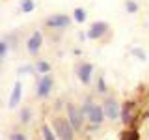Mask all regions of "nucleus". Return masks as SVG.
Wrapping results in <instances>:
<instances>
[{
	"label": "nucleus",
	"instance_id": "1",
	"mask_svg": "<svg viewBox=\"0 0 149 140\" xmlns=\"http://www.w3.org/2000/svg\"><path fill=\"white\" fill-rule=\"evenodd\" d=\"M80 108L84 112V116H86V121L91 125V129H99L101 123H102V120L106 118L102 105H97V103H93L91 99H86Z\"/></svg>",
	"mask_w": 149,
	"mask_h": 140
},
{
	"label": "nucleus",
	"instance_id": "2",
	"mask_svg": "<svg viewBox=\"0 0 149 140\" xmlns=\"http://www.w3.org/2000/svg\"><path fill=\"white\" fill-rule=\"evenodd\" d=\"M52 127L56 131V136H58V140H74V129L73 125L69 123V120L65 118H56Z\"/></svg>",
	"mask_w": 149,
	"mask_h": 140
},
{
	"label": "nucleus",
	"instance_id": "3",
	"mask_svg": "<svg viewBox=\"0 0 149 140\" xmlns=\"http://www.w3.org/2000/svg\"><path fill=\"white\" fill-rule=\"evenodd\" d=\"M54 88V78L50 75H41L39 80L36 82V95L37 99H47V97L52 93Z\"/></svg>",
	"mask_w": 149,
	"mask_h": 140
},
{
	"label": "nucleus",
	"instance_id": "4",
	"mask_svg": "<svg viewBox=\"0 0 149 140\" xmlns=\"http://www.w3.org/2000/svg\"><path fill=\"white\" fill-rule=\"evenodd\" d=\"M67 120H69V123L73 125L74 131H80L84 127L86 116H84L82 108H78V106H74V105H67Z\"/></svg>",
	"mask_w": 149,
	"mask_h": 140
},
{
	"label": "nucleus",
	"instance_id": "5",
	"mask_svg": "<svg viewBox=\"0 0 149 140\" xmlns=\"http://www.w3.org/2000/svg\"><path fill=\"white\" fill-rule=\"evenodd\" d=\"M71 17L65 15V13H56V15H50L49 19L45 21V26L47 28H52V30H60V28H67L71 24Z\"/></svg>",
	"mask_w": 149,
	"mask_h": 140
},
{
	"label": "nucleus",
	"instance_id": "6",
	"mask_svg": "<svg viewBox=\"0 0 149 140\" xmlns=\"http://www.w3.org/2000/svg\"><path fill=\"white\" fill-rule=\"evenodd\" d=\"M102 108H104V116L112 121H116L118 118H121V106L114 97H106L102 103Z\"/></svg>",
	"mask_w": 149,
	"mask_h": 140
},
{
	"label": "nucleus",
	"instance_id": "7",
	"mask_svg": "<svg viewBox=\"0 0 149 140\" xmlns=\"http://www.w3.org/2000/svg\"><path fill=\"white\" fill-rule=\"evenodd\" d=\"M77 77L80 78V82L84 84V86H88L90 82H93V65L91 64H80L77 67Z\"/></svg>",
	"mask_w": 149,
	"mask_h": 140
},
{
	"label": "nucleus",
	"instance_id": "8",
	"mask_svg": "<svg viewBox=\"0 0 149 140\" xmlns=\"http://www.w3.org/2000/svg\"><path fill=\"white\" fill-rule=\"evenodd\" d=\"M106 32H108V24L102 21H95V22H91L90 30H88V37L90 39H101Z\"/></svg>",
	"mask_w": 149,
	"mask_h": 140
},
{
	"label": "nucleus",
	"instance_id": "9",
	"mask_svg": "<svg viewBox=\"0 0 149 140\" xmlns=\"http://www.w3.org/2000/svg\"><path fill=\"white\" fill-rule=\"evenodd\" d=\"M41 45H43V36H41V32H34L26 41V49H28L30 54H37L41 50Z\"/></svg>",
	"mask_w": 149,
	"mask_h": 140
},
{
	"label": "nucleus",
	"instance_id": "10",
	"mask_svg": "<svg viewBox=\"0 0 149 140\" xmlns=\"http://www.w3.org/2000/svg\"><path fill=\"white\" fill-rule=\"evenodd\" d=\"M21 97H22V82L17 80L15 86H13L11 90V95H9V101H8V106L9 108H15V106H19V103H21Z\"/></svg>",
	"mask_w": 149,
	"mask_h": 140
},
{
	"label": "nucleus",
	"instance_id": "11",
	"mask_svg": "<svg viewBox=\"0 0 149 140\" xmlns=\"http://www.w3.org/2000/svg\"><path fill=\"white\" fill-rule=\"evenodd\" d=\"M41 134H43V140H58L54 127H50V125H47V123L41 125Z\"/></svg>",
	"mask_w": 149,
	"mask_h": 140
},
{
	"label": "nucleus",
	"instance_id": "12",
	"mask_svg": "<svg viewBox=\"0 0 149 140\" xmlns=\"http://www.w3.org/2000/svg\"><path fill=\"white\" fill-rule=\"evenodd\" d=\"M130 112H132V103H125L121 106V121L123 123H130Z\"/></svg>",
	"mask_w": 149,
	"mask_h": 140
},
{
	"label": "nucleus",
	"instance_id": "13",
	"mask_svg": "<svg viewBox=\"0 0 149 140\" xmlns=\"http://www.w3.org/2000/svg\"><path fill=\"white\" fill-rule=\"evenodd\" d=\"M36 71L39 75H49L50 73V62H47V60H39L36 65Z\"/></svg>",
	"mask_w": 149,
	"mask_h": 140
},
{
	"label": "nucleus",
	"instance_id": "14",
	"mask_svg": "<svg viewBox=\"0 0 149 140\" xmlns=\"http://www.w3.org/2000/svg\"><path fill=\"white\" fill-rule=\"evenodd\" d=\"M73 19H74V22L82 24V22L86 21V11H84L82 8H77V9H74V13H73Z\"/></svg>",
	"mask_w": 149,
	"mask_h": 140
},
{
	"label": "nucleus",
	"instance_id": "15",
	"mask_svg": "<svg viewBox=\"0 0 149 140\" xmlns=\"http://www.w3.org/2000/svg\"><path fill=\"white\" fill-rule=\"evenodd\" d=\"M34 8H36L34 0H22V4H21V11H22V13H30V11H34Z\"/></svg>",
	"mask_w": 149,
	"mask_h": 140
},
{
	"label": "nucleus",
	"instance_id": "16",
	"mask_svg": "<svg viewBox=\"0 0 149 140\" xmlns=\"http://www.w3.org/2000/svg\"><path fill=\"white\" fill-rule=\"evenodd\" d=\"M121 140H140V134L138 131H125L123 134H121Z\"/></svg>",
	"mask_w": 149,
	"mask_h": 140
},
{
	"label": "nucleus",
	"instance_id": "17",
	"mask_svg": "<svg viewBox=\"0 0 149 140\" xmlns=\"http://www.w3.org/2000/svg\"><path fill=\"white\" fill-rule=\"evenodd\" d=\"M106 90H108V88H106L104 77H99V78H97V92H99V93H106Z\"/></svg>",
	"mask_w": 149,
	"mask_h": 140
},
{
	"label": "nucleus",
	"instance_id": "18",
	"mask_svg": "<svg viewBox=\"0 0 149 140\" xmlns=\"http://www.w3.org/2000/svg\"><path fill=\"white\" fill-rule=\"evenodd\" d=\"M6 56H8V41L2 39L0 41V60H6Z\"/></svg>",
	"mask_w": 149,
	"mask_h": 140
},
{
	"label": "nucleus",
	"instance_id": "19",
	"mask_svg": "<svg viewBox=\"0 0 149 140\" xmlns=\"http://www.w3.org/2000/svg\"><path fill=\"white\" fill-rule=\"evenodd\" d=\"M30 118H32V110L30 108H22L21 110V121H22V123H28Z\"/></svg>",
	"mask_w": 149,
	"mask_h": 140
},
{
	"label": "nucleus",
	"instance_id": "20",
	"mask_svg": "<svg viewBox=\"0 0 149 140\" xmlns=\"http://www.w3.org/2000/svg\"><path fill=\"white\" fill-rule=\"evenodd\" d=\"M125 6H127L125 9H127L129 13H136L138 11V4L134 2V0H127V2H125Z\"/></svg>",
	"mask_w": 149,
	"mask_h": 140
},
{
	"label": "nucleus",
	"instance_id": "21",
	"mask_svg": "<svg viewBox=\"0 0 149 140\" xmlns=\"http://www.w3.org/2000/svg\"><path fill=\"white\" fill-rule=\"evenodd\" d=\"M132 54L136 56L138 60H142V62H146V60H147V56H146V52H143L142 49H138V47H136V49H132Z\"/></svg>",
	"mask_w": 149,
	"mask_h": 140
},
{
	"label": "nucleus",
	"instance_id": "22",
	"mask_svg": "<svg viewBox=\"0 0 149 140\" xmlns=\"http://www.w3.org/2000/svg\"><path fill=\"white\" fill-rule=\"evenodd\" d=\"M9 140H28L24 133H11V136H9Z\"/></svg>",
	"mask_w": 149,
	"mask_h": 140
},
{
	"label": "nucleus",
	"instance_id": "23",
	"mask_svg": "<svg viewBox=\"0 0 149 140\" xmlns=\"http://www.w3.org/2000/svg\"><path fill=\"white\" fill-rule=\"evenodd\" d=\"M34 71V67H30V65H26V67H19V73H32Z\"/></svg>",
	"mask_w": 149,
	"mask_h": 140
}]
</instances>
